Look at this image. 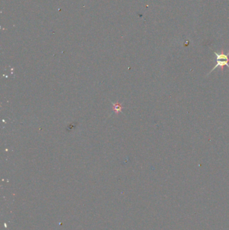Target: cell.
Wrapping results in <instances>:
<instances>
[{"label":"cell","instance_id":"1","mask_svg":"<svg viewBox=\"0 0 229 230\" xmlns=\"http://www.w3.org/2000/svg\"><path fill=\"white\" fill-rule=\"evenodd\" d=\"M216 63L215 66L211 69V71L209 72V73H208L207 75H209L214 70H215L218 67H220V69H221L222 71H223L224 66H227V67L229 69V59H218V60H216Z\"/></svg>","mask_w":229,"mask_h":230}]
</instances>
